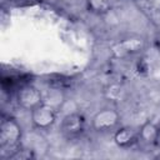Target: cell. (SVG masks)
<instances>
[{"label":"cell","mask_w":160,"mask_h":160,"mask_svg":"<svg viewBox=\"0 0 160 160\" xmlns=\"http://www.w3.org/2000/svg\"><path fill=\"white\" fill-rule=\"evenodd\" d=\"M21 128L10 116H2L0 124V149L1 158L9 159L20 146L21 141Z\"/></svg>","instance_id":"6da1fadb"},{"label":"cell","mask_w":160,"mask_h":160,"mask_svg":"<svg viewBox=\"0 0 160 160\" xmlns=\"http://www.w3.org/2000/svg\"><path fill=\"white\" fill-rule=\"evenodd\" d=\"M145 48V40L140 36H130L125 38L111 46V54L116 59H125L132 56Z\"/></svg>","instance_id":"7a4b0ae2"},{"label":"cell","mask_w":160,"mask_h":160,"mask_svg":"<svg viewBox=\"0 0 160 160\" xmlns=\"http://www.w3.org/2000/svg\"><path fill=\"white\" fill-rule=\"evenodd\" d=\"M16 100L22 109L29 111H31L32 109H35L36 106L44 102L41 91L31 84H25L21 88H19L16 94Z\"/></svg>","instance_id":"3957f363"},{"label":"cell","mask_w":160,"mask_h":160,"mask_svg":"<svg viewBox=\"0 0 160 160\" xmlns=\"http://www.w3.org/2000/svg\"><path fill=\"white\" fill-rule=\"evenodd\" d=\"M119 121L120 115L115 109L104 108L94 115L91 124L96 131H110L118 126Z\"/></svg>","instance_id":"277c9868"},{"label":"cell","mask_w":160,"mask_h":160,"mask_svg":"<svg viewBox=\"0 0 160 160\" xmlns=\"http://www.w3.org/2000/svg\"><path fill=\"white\" fill-rule=\"evenodd\" d=\"M60 130H61V134L69 140L79 138L85 130L84 116L79 112H72L66 115L61 121Z\"/></svg>","instance_id":"5b68a950"},{"label":"cell","mask_w":160,"mask_h":160,"mask_svg":"<svg viewBox=\"0 0 160 160\" xmlns=\"http://www.w3.org/2000/svg\"><path fill=\"white\" fill-rule=\"evenodd\" d=\"M55 120H56L55 108H52L46 102H42L31 110V121L34 126L38 129H49L50 126L54 125Z\"/></svg>","instance_id":"8992f818"},{"label":"cell","mask_w":160,"mask_h":160,"mask_svg":"<svg viewBox=\"0 0 160 160\" xmlns=\"http://www.w3.org/2000/svg\"><path fill=\"white\" fill-rule=\"evenodd\" d=\"M114 141L120 148H130L139 142V130L129 126L120 128L114 134Z\"/></svg>","instance_id":"52a82bcc"},{"label":"cell","mask_w":160,"mask_h":160,"mask_svg":"<svg viewBox=\"0 0 160 160\" xmlns=\"http://www.w3.org/2000/svg\"><path fill=\"white\" fill-rule=\"evenodd\" d=\"M158 129L159 126L155 125L154 122H145L140 130H139V141L146 144V145H154L158 135Z\"/></svg>","instance_id":"ba28073f"},{"label":"cell","mask_w":160,"mask_h":160,"mask_svg":"<svg viewBox=\"0 0 160 160\" xmlns=\"http://www.w3.org/2000/svg\"><path fill=\"white\" fill-rule=\"evenodd\" d=\"M114 0H86V8L95 15H104L111 10Z\"/></svg>","instance_id":"9c48e42d"},{"label":"cell","mask_w":160,"mask_h":160,"mask_svg":"<svg viewBox=\"0 0 160 160\" xmlns=\"http://www.w3.org/2000/svg\"><path fill=\"white\" fill-rule=\"evenodd\" d=\"M35 158V154L32 152V150H29V149H24V148H19L10 158L9 160H26V159H34Z\"/></svg>","instance_id":"30bf717a"},{"label":"cell","mask_w":160,"mask_h":160,"mask_svg":"<svg viewBox=\"0 0 160 160\" xmlns=\"http://www.w3.org/2000/svg\"><path fill=\"white\" fill-rule=\"evenodd\" d=\"M155 145L160 148V126L158 129V135H156V140H155Z\"/></svg>","instance_id":"8fae6325"},{"label":"cell","mask_w":160,"mask_h":160,"mask_svg":"<svg viewBox=\"0 0 160 160\" xmlns=\"http://www.w3.org/2000/svg\"><path fill=\"white\" fill-rule=\"evenodd\" d=\"M158 42H159V46H160V34H159V38H158Z\"/></svg>","instance_id":"7c38bea8"}]
</instances>
